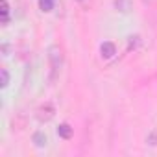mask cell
<instances>
[{
    "mask_svg": "<svg viewBox=\"0 0 157 157\" xmlns=\"http://www.w3.org/2000/svg\"><path fill=\"white\" fill-rule=\"evenodd\" d=\"M48 59H50V65H52V72L56 76L57 70H61V65H63V50L57 44H52L48 48Z\"/></svg>",
    "mask_w": 157,
    "mask_h": 157,
    "instance_id": "6da1fadb",
    "label": "cell"
},
{
    "mask_svg": "<svg viewBox=\"0 0 157 157\" xmlns=\"http://www.w3.org/2000/svg\"><path fill=\"white\" fill-rule=\"evenodd\" d=\"M100 54H102L104 59H111V57L117 54V46H115L113 43L105 41V43H102V46H100Z\"/></svg>",
    "mask_w": 157,
    "mask_h": 157,
    "instance_id": "7a4b0ae2",
    "label": "cell"
},
{
    "mask_svg": "<svg viewBox=\"0 0 157 157\" xmlns=\"http://www.w3.org/2000/svg\"><path fill=\"white\" fill-rule=\"evenodd\" d=\"M115 8L120 13H128V11H131L133 2H131V0H115Z\"/></svg>",
    "mask_w": 157,
    "mask_h": 157,
    "instance_id": "3957f363",
    "label": "cell"
},
{
    "mask_svg": "<svg viewBox=\"0 0 157 157\" xmlns=\"http://www.w3.org/2000/svg\"><path fill=\"white\" fill-rule=\"evenodd\" d=\"M32 140H33V144H35L37 148H44V146H46V142H48V139H46V135H44L43 131H37V133H33Z\"/></svg>",
    "mask_w": 157,
    "mask_h": 157,
    "instance_id": "277c9868",
    "label": "cell"
},
{
    "mask_svg": "<svg viewBox=\"0 0 157 157\" xmlns=\"http://www.w3.org/2000/svg\"><path fill=\"white\" fill-rule=\"evenodd\" d=\"M0 15H2V24H8L10 22V4H8V0H2L0 2Z\"/></svg>",
    "mask_w": 157,
    "mask_h": 157,
    "instance_id": "5b68a950",
    "label": "cell"
},
{
    "mask_svg": "<svg viewBox=\"0 0 157 157\" xmlns=\"http://www.w3.org/2000/svg\"><path fill=\"white\" fill-rule=\"evenodd\" d=\"M39 120H50L54 117V107L52 105H46V107H41L39 109Z\"/></svg>",
    "mask_w": 157,
    "mask_h": 157,
    "instance_id": "8992f818",
    "label": "cell"
},
{
    "mask_svg": "<svg viewBox=\"0 0 157 157\" xmlns=\"http://www.w3.org/2000/svg\"><path fill=\"white\" fill-rule=\"evenodd\" d=\"M57 135H59L61 139H65V140H68V139L72 137V128H70L68 124H61V126L57 128Z\"/></svg>",
    "mask_w": 157,
    "mask_h": 157,
    "instance_id": "52a82bcc",
    "label": "cell"
},
{
    "mask_svg": "<svg viewBox=\"0 0 157 157\" xmlns=\"http://www.w3.org/2000/svg\"><path fill=\"white\" fill-rule=\"evenodd\" d=\"M56 2L57 0H39V8L43 11H52L56 8Z\"/></svg>",
    "mask_w": 157,
    "mask_h": 157,
    "instance_id": "ba28073f",
    "label": "cell"
},
{
    "mask_svg": "<svg viewBox=\"0 0 157 157\" xmlns=\"http://www.w3.org/2000/svg\"><path fill=\"white\" fill-rule=\"evenodd\" d=\"M146 142H148V144H151V146H155V144H157V131H155V129L146 137Z\"/></svg>",
    "mask_w": 157,
    "mask_h": 157,
    "instance_id": "9c48e42d",
    "label": "cell"
},
{
    "mask_svg": "<svg viewBox=\"0 0 157 157\" xmlns=\"http://www.w3.org/2000/svg\"><path fill=\"white\" fill-rule=\"evenodd\" d=\"M8 83H10V74L6 68H2V87H8Z\"/></svg>",
    "mask_w": 157,
    "mask_h": 157,
    "instance_id": "30bf717a",
    "label": "cell"
},
{
    "mask_svg": "<svg viewBox=\"0 0 157 157\" xmlns=\"http://www.w3.org/2000/svg\"><path fill=\"white\" fill-rule=\"evenodd\" d=\"M139 35H135V37H129V48H135L137 44H139Z\"/></svg>",
    "mask_w": 157,
    "mask_h": 157,
    "instance_id": "8fae6325",
    "label": "cell"
},
{
    "mask_svg": "<svg viewBox=\"0 0 157 157\" xmlns=\"http://www.w3.org/2000/svg\"><path fill=\"white\" fill-rule=\"evenodd\" d=\"M78 2H80V4H85V2H89V0H78Z\"/></svg>",
    "mask_w": 157,
    "mask_h": 157,
    "instance_id": "7c38bea8",
    "label": "cell"
}]
</instances>
